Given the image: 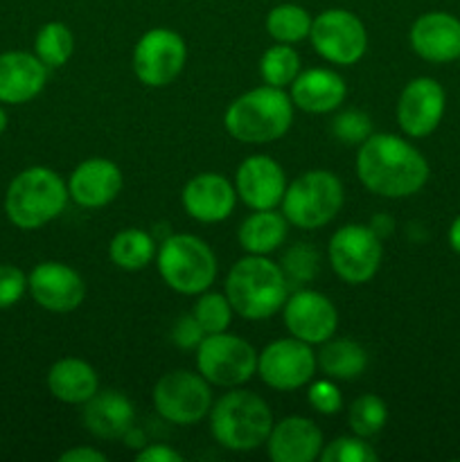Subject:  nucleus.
<instances>
[{
	"instance_id": "obj_31",
	"label": "nucleus",
	"mask_w": 460,
	"mask_h": 462,
	"mask_svg": "<svg viewBox=\"0 0 460 462\" xmlns=\"http://www.w3.org/2000/svg\"><path fill=\"white\" fill-rule=\"evenodd\" d=\"M300 75V54L289 43H275L262 54L260 77L266 86L287 88Z\"/></svg>"
},
{
	"instance_id": "obj_11",
	"label": "nucleus",
	"mask_w": 460,
	"mask_h": 462,
	"mask_svg": "<svg viewBox=\"0 0 460 462\" xmlns=\"http://www.w3.org/2000/svg\"><path fill=\"white\" fill-rule=\"evenodd\" d=\"M309 41L316 54L334 66H354L368 48L363 21L347 9H325L311 21Z\"/></svg>"
},
{
	"instance_id": "obj_42",
	"label": "nucleus",
	"mask_w": 460,
	"mask_h": 462,
	"mask_svg": "<svg viewBox=\"0 0 460 462\" xmlns=\"http://www.w3.org/2000/svg\"><path fill=\"white\" fill-rule=\"evenodd\" d=\"M446 239H449V246L451 251L458 253L460 255V215L451 221L449 226V233H446Z\"/></svg>"
},
{
	"instance_id": "obj_25",
	"label": "nucleus",
	"mask_w": 460,
	"mask_h": 462,
	"mask_svg": "<svg viewBox=\"0 0 460 462\" xmlns=\"http://www.w3.org/2000/svg\"><path fill=\"white\" fill-rule=\"evenodd\" d=\"M48 391L63 404L84 406L99 391V377L84 359L66 356L48 370Z\"/></svg>"
},
{
	"instance_id": "obj_32",
	"label": "nucleus",
	"mask_w": 460,
	"mask_h": 462,
	"mask_svg": "<svg viewBox=\"0 0 460 462\" xmlns=\"http://www.w3.org/2000/svg\"><path fill=\"white\" fill-rule=\"evenodd\" d=\"M388 422V406L382 397L377 395H361L356 397L347 411V424L352 433L361 438H374L382 433V429Z\"/></svg>"
},
{
	"instance_id": "obj_1",
	"label": "nucleus",
	"mask_w": 460,
	"mask_h": 462,
	"mask_svg": "<svg viewBox=\"0 0 460 462\" xmlns=\"http://www.w3.org/2000/svg\"><path fill=\"white\" fill-rule=\"evenodd\" d=\"M356 176L383 199H406L428 183L431 167L418 147L395 134H373L356 153Z\"/></svg>"
},
{
	"instance_id": "obj_2",
	"label": "nucleus",
	"mask_w": 460,
	"mask_h": 462,
	"mask_svg": "<svg viewBox=\"0 0 460 462\" xmlns=\"http://www.w3.org/2000/svg\"><path fill=\"white\" fill-rule=\"evenodd\" d=\"M225 298L237 316L266 320L282 310L287 300V275L282 266L266 255H248L233 264L225 278Z\"/></svg>"
},
{
	"instance_id": "obj_27",
	"label": "nucleus",
	"mask_w": 460,
	"mask_h": 462,
	"mask_svg": "<svg viewBox=\"0 0 460 462\" xmlns=\"http://www.w3.org/2000/svg\"><path fill=\"white\" fill-rule=\"evenodd\" d=\"M318 368L334 382H352L368 368V352L350 338H329L316 355Z\"/></svg>"
},
{
	"instance_id": "obj_9",
	"label": "nucleus",
	"mask_w": 460,
	"mask_h": 462,
	"mask_svg": "<svg viewBox=\"0 0 460 462\" xmlns=\"http://www.w3.org/2000/svg\"><path fill=\"white\" fill-rule=\"evenodd\" d=\"M152 402L162 420L179 427H189L207 418L212 409V391L201 373L171 370L156 382Z\"/></svg>"
},
{
	"instance_id": "obj_4",
	"label": "nucleus",
	"mask_w": 460,
	"mask_h": 462,
	"mask_svg": "<svg viewBox=\"0 0 460 462\" xmlns=\"http://www.w3.org/2000/svg\"><path fill=\"white\" fill-rule=\"evenodd\" d=\"M68 197V185L57 171L41 165L27 167L9 183L5 212L16 228L36 230L66 210Z\"/></svg>"
},
{
	"instance_id": "obj_10",
	"label": "nucleus",
	"mask_w": 460,
	"mask_h": 462,
	"mask_svg": "<svg viewBox=\"0 0 460 462\" xmlns=\"http://www.w3.org/2000/svg\"><path fill=\"white\" fill-rule=\"evenodd\" d=\"M332 271L347 284H365L382 266V237L370 226L347 224L332 235L327 246Z\"/></svg>"
},
{
	"instance_id": "obj_17",
	"label": "nucleus",
	"mask_w": 460,
	"mask_h": 462,
	"mask_svg": "<svg viewBox=\"0 0 460 462\" xmlns=\"http://www.w3.org/2000/svg\"><path fill=\"white\" fill-rule=\"evenodd\" d=\"M287 185V174H284L282 165L264 153L248 156L235 174L237 197L251 210H275L282 203Z\"/></svg>"
},
{
	"instance_id": "obj_5",
	"label": "nucleus",
	"mask_w": 460,
	"mask_h": 462,
	"mask_svg": "<svg viewBox=\"0 0 460 462\" xmlns=\"http://www.w3.org/2000/svg\"><path fill=\"white\" fill-rule=\"evenodd\" d=\"M210 433L224 449L255 451L266 445L273 415L260 395L248 391H230L212 404Z\"/></svg>"
},
{
	"instance_id": "obj_26",
	"label": "nucleus",
	"mask_w": 460,
	"mask_h": 462,
	"mask_svg": "<svg viewBox=\"0 0 460 462\" xmlns=\"http://www.w3.org/2000/svg\"><path fill=\"white\" fill-rule=\"evenodd\" d=\"M287 228L289 221L284 219L282 212L253 210V215H248L237 230L239 246L248 255H269L282 246L287 239Z\"/></svg>"
},
{
	"instance_id": "obj_3",
	"label": "nucleus",
	"mask_w": 460,
	"mask_h": 462,
	"mask_svg": "<svg viewBox=\"0 0 460 462\" xmlns=\"http://www.w3.org/2000/svg\"><path fill=\"white\" fill-rule=\"evenodd\" d=\"M293 125V102L284 88L260 86L239 95L225 108L224 126L244 144H269L284 138Z\"/></svg>"
},
{
	"instance_id": "obj_21",
	"label": "nucleus",
	"mask_w": 460,
	"mask_h": 462,
	"mask_svg": "<svg viewBox=\"0 0 460 462\" xmlns=\"http://www.w3.org/2000/svg\"><path fill=\"white\" fill-rule=\"evenodd\" d=\"M323 431L309 418L291 415L280 422H273L266 451L273 462H314L323 451Z\"/></svg>"
},
{
	"instance_id": "obj_18",
	"label": "nucleus",
	"mask_w": 460,
	"mask_h": 462,
	"mask_svg": "<svg viewBox=\"0 0 460 462\" xmlns=\"http://www.w3.org/2000/svg\"><path fill=\"white\" fill-rule=\"evenodd\" d=\"M413 52L428 63H451L460 59V18L449 12H427L410 25Z\"/></svg>"
},
{
	"instance_id": "obj_19",
	"label": "nucleus",
	"mask_w": 460,
	"mask_h": 462,
	"mask_svg": "<svg viewBox=\"0 0 460 462\" xmlns=\"http://www.w3.org/2000/svg\"><path fill=\"white\" fill-rule=\"evenodd\" d=\"M185 212L201 224H219L228 219L237 203V189L216 171H203L188 180L180 194Z\"/></svg>"
},
{
	"instance_id": "obj_41",
	"label": "nucleus",
	"mask_w": 460,
	"mask_h": 462,
	"mask_svg": "<svg viewBox=\"0 0 460 462\" xmlns=\"http://www.w3.org/2000/svg\"><path fill=\"white\" fill-rule=\"evenodd\" d=\"M61 462H106V454L104 451L93 449V447H72V449L63 451L59 456Z\"/></svg>"
},
{
	"instance_id": "obj_28",
	"label": "nucleus",
	"mask_w": 460,
	"mask_h": 462,
	"mask_svg": "<svg viewBox=\"0 0 460 462\" xmlns=\"http://www.w3.org/2000/svg\"><path fill=\"white\" fill-rule=\"evenodd\" d=\"M156 242L147 230L124 228L108 244V257L122 271H143L156 260Z\"/></svg>"
},
{
	"instance_id": "obj_38",
	"label": "nucleus",
	"mask_w": 460,
	"mask_h": 462,
	"mask_svg": "<svg viewBox=\"0 0 460 462\" xmlns=\"http://www.w3.org/2000/svg\"><path fill=\"white\" fill-rule=\"evenodd\" d=\"M284 275H291L293 280L314 278L316 271V253L309 244H296L287 255L282 257Z\"/></svg>"
},
{
	"instance_id": "obj_22",
	"label": "nucleus",
	"mask_w": 460,
	"mask_h": 462,
	"mask_svg": "<svg viewBox=\"0 0 460 462\" xmlns=\"http://www.w3.org/2000/svg\"><path fill=\"white\" fill-rule=\"evenodd\" d=\"M50 68L36 54L3 52L0 54V102H32L45 88Z\"/></svg>"
},
{
	"instance_id": "obj_35",
	"label": "nucleus",
	"mask_w": 460,
	"mask_h": 462,
	"mask_svg": "<svg viewBox=\"0 0 460 462\" xmlns=\"http://www.w3.org/2000/svg\"><path fill=\"white\" fill-rule=\"evenodd\" d=\"M332 131L341 143L363 144L373 135V120L363 111H343L334 117Z\"/></svg>"
},
{
	"instance_id": "obj_13",
	"label": "nucleus",
	"mask_w": 460,
	"mask_h": 462,
	"mask_svg": "<svg viewBox=\"0 0 460 462\" xmlns=\"http://www.w3.org/2000/svg\"><path fill=\"white\" fill-rule=\"evenodd\" d=\"M318 359L309 343L300 338H278L257 355V374L262 383L280 393H291L314 379Z\"/></svg>"
},
{
	"instance_id": "obj_33",
	"label": "nucleus",
	"mask_w": 460,
	"mask_h": 462,
	"mask_svg": "<svg viewBox=\"0 0 460 462\" xmlns=\"http://www.w3.org/2000/svg\"><path fill=\"white\" fill-rule=\"evenodd\" d=\"M194 319L198 320V325L203 328L206 334H219L225 332L230 328V320H233V307H230L225 293H215V291H203L198 293V300L192 310Z\"/></svg>"
},
{
	"instance_id": "obj_8",
	"label": "nucleus",
	"mask_w": 460,
	"mask_h": 462,
	"mask_svg": "<svg viewBox=\"0 0 460 462\" xmlns=\"http://www.w3.org/2000/svg\"><path fill=\"white\" fill-rule=\"evenodd\" d=\"M197 368L210 386L237 388L257 373V352L246 338L225 332L206 334L197 347Z\"/></svg>"
},
{
	"instance_id": "obj_36",
	"label": "nucleus",
	"mask_w": 460,
	"mask_h": 462,
	"mask_svg": "<svg viewBox=\"0 0 460 462\" xmlns=\"http://www.w3.org/2000/svg\"><path fill=\"white\" fill-rule=\"evenodd\" d=\"M307 400H309V406L320 415H334L341 411L343 397L338 386L334 383V379H320V382H314L309 386V393H307Z\"/></svg>"
},
{
	"instance_id": "obj_40",
	"label": "nucleus",
	"mask_w": 460,
	"mask_h": 462,
	"mask_svg": "<svg viewBox=\"0 0 460 462\" xmlns=\"http://www.w3.org/2000/svg\"><path fill=\"white\" fill-rule=\"evenodd\" d=\"M138 462H183V456L167 445H147L135 454Z\"/></svg>"
},
{
	"instance_id": "obj_20",
	"label": "nucleus",
	"mask_w": 460,
	"mask_h": 462,
	"mask_svg": "<svg viewBox=\"0 0 460 462\" xmlns=\"http://www.w3.org/2000/svg\"><path fill=\"white\" fill-rule=\"evenodd\" d=\"M122 185L124 179L115 162L106 158H88L72 170L68 179V194L77 206L95 210L115 201Z\"/></svg>"
},
{
	"instance_id": "obj_7",
	"label": "nucleus",
	"mask_w": 460,
	"mask_h": 462,
	"mask_svg": "<svg viewBox=\"0 0 460 462\" xmlns=\"http://www.w3.org/2000/svg\"><path fill=\"white\" fill-rule=\"evenodd\" d=\"M343 199V183L334 171L309 170L287 185L280 208L291 226L316 230L334 221L341 212Z\"/></svg>"
},
{
	"instance_id": "obj_12",
	"label": "nucleus",
	"mask_w": 460,
	"mask_h": 462,
	"mask_svg": "<svg viewBox=\"0 0 460 462\" xmlns=\"http://www.w3.org/2000/svg\"><path fill=\"white\" fill-rule=\"evenodd\" d=\"M188 48L183 36L170 27H153L144 32L133 48L131 66L140 84L149 88H165L183 72Z\"/></svg>"
},
{
	"instance_id": "obj_30",
	"label": "nucleus",
	"mask_w": 460,
	"mask_h": 462,
	"mask_svg": "<svg viewBox=\"0 0 460 462\" xmlns=\"http://www.w3.org/2000/svg\"><path fill=\"white\" fill-rule=\"evenodd\" d=\"M72 50H75V36L61 21L45 23L34 39V54L48 68L66 66L68 59L72 57Z\"/></svg>"
},
{
	"instance_id": "obj_39",
	"label": "nucleus",
	"mask_w": 460,
	"mask_h": 462,
	"mask_svg": "<svg viewBox=\"0 0 460 462\" xmlns=\"http://www.w3.org/2000/svg\"><path fill=\"white\" fill-rule=\"evenodd\" d=\"M171 338H174L176 346L183 347V350H192V347H198V343L206 338V332H203V328L198 325V320L194 319V314H185L176 320Z\"/></svg>"
},
{
	"instance_id": "obj_29",
	"label": "nucleus",
	"mask_w": 460,
	"mask_h": 462,
	"mask_svg": "<svg viewBox=\"0 0 460 462\" xmlns=\"http://www.w3.org/2000/svg\"><path fill=\"white\" fill-rule=\"evenodd\" d=\"M311 21L305 7L296 3H282L275 5L269 14H266V32L275 43H300V41L309 39Z\"/></svg>"
},
{
	"instance_id": "obj_34",
	"label": "nucleus",
	"mask_w": 460,
	"mask_h": 462,
	"mask_svg": "<svg viewBox=\"0 0 460 462\" xmlns=\"http://www.w3.org/2000/svg\"><path fill=\"white\" fill-rule=\"evenodd\" d=\"M377 451L365 438L361 436H343L332 440L320 451L323 462H374Z\"/></svg>"
},
{
	"instance_id": "obj_24",
	"label": "nucleus",
	"mask_w": 460,
	"mask_h": 462,
	"mask_svg": "<svg viewBox=\"0 0 460 462\" xmlns=\"http://www.w3.org/2000/svg\"><path fill=\"white\" fill-rule=\"evenodd\" d=\"M347 95V86L338 72L327 68H309L300 70V75L291 84V102L305 113H332L343 104Z\"/></svg>"
},
{
	"instance_id": "obj_23",
	"label": "nucleus",
	"mask_w": 460,
	"mask_h": 462,
	"mask_svg": "<svg viewBox=\"0 0 460 462\" xmlns=\"http://www.w3.org/2000/svg\"><path fill=\"white\" fill-rule=\"evenodd\" d=\"M86 431L99 440H120L133 429L135 409L126 395L117 391L95 393L81 411Z\"/></svg>"
},
{
	"instance_id": "obj_43",
	"label": "nucleus",
	"mask_w": 460,
	"mask_h": 462,
	"mask_svg": "<svg viewBox=\"0 0 460 462\" xmlns=\"http://www.w3.org/2000/svg\"><path fill=\"white\" fill-rule=\"evenodd\" d=\"M5 129H7V113H5V108L0 106V135L5 134Z\"/></svg>"
},
{
	"instance_id": "obj_14",
	"label": "nucleus",
	"mask_w": 460,
	"mask_h": 462,
	"mask_svg": "<svg viewBox=\"0 0 460 462\" xmlns=\"http://www.w3.org/2000/svg\"><path fill=\"white\" fill-rule=\"evenodd\" d=\"M446 111V93L433 77H415L397 99V125L409 138H427L440 126Z\"/></svg>"
},
{
	"instance_id": "obj_6",
	"label": "nucleus",
	"mask_w": 460,
	"mask_h": 462,
	"mask_svg": "<svg viewBox=\"0 0 460 462\" xmlns=\"http://www.w3.org/2000/svg\"><path fill=\"white\" fill-rule=\"evenodd\" d=\"M158 273L162 282L183 296L207 291L216 278V257L212 248L197 235H171L156 253Z\"/></svg>"
},
{
	"instance_id": "obj_15",
	"label": "nucleus",
	"mask_w": 460,
	"mask_h": 462,
	"mask_svg": "<svg viewBox=\"0 0 460 462\" xmlns=\"http://www.w3.org/2000/svg\"><path fill=\"white\" fill-rule=\"evenodd\" d=\"M282 316L287 332L309 346H323L338 329V311L334 302L311 289H302L293 296H287Z\"/></svg>"
},
{
	"instance_id": "obj_37",
	"label": "nucleus",
	"mask_w": 460,
	"mask_h": 462,
	"mask_svg": "<svg viewBox=\"0 0 460 462\" xmlns=\"http://www.w3.org/2000/svg\"><path fill=\"white\" fill-rule=\"evenodd\" d=\"M27 291V275L14 264H0V310L16 305Z\"/></svg>"
},
{
	"instance_id": "obj_16",
	"label": "nucleus",
	"mask_w": 460,
	"mask_h": 462,
	"mask_svg": "<svg viewBox=\"0 0 460 462\" xmlns=\"http://www.w3.org/2000/svg\"><path fill=\"white\" fill-rule=\"evenodd\" d=\"M27 289L39 307L52 314L75 311L86 298V282L63 262H41L27 275Z\"/></svg>"
}]
</instances>
